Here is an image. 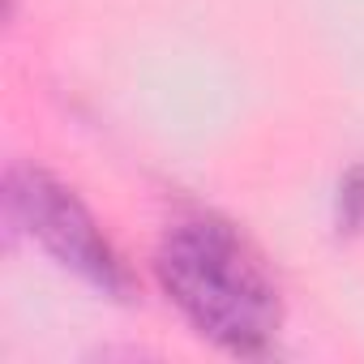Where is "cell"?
Segmentation results:
<instances>
[{
  "label": "cell",
  "instance_id": "obj_1",
  "mask_svg": "<svg viewBox=\"0 0 364 364\" xmlns=\"http://www.w3.org/2000/svg\"><path fill=\"white\" fill-rule=\"evenodd\" d=\"M159 279L189 326L232 355H266L279 334V291L249 240L219 215L176 219L159 245Z\"/></svg>",
  "mask_w": 364,
  "mask_h": 364
},
{
  "label": "cell",
  "instance_id": "obj_3",
  "mask_svg": "<svg viewBox=\"0 0 364 364\" xmlns=\"http://www.w3.org/2000/svg\"><path fill=\"white\" fill-rule=\"evenodd\" d=\"M338 210L347 223H364V167H355L343 180V193H338Z\"/></svg>",
  "mask_w": 364,
  "mask_h": 364
},
{
  "label": "cell",
  "instance_id": "obj_2",
  "mask_svg": "<svg viewBox=\"0 0 364 364\" xmlns=\"http://www.w3.org/2000/svg\"><path fill=\"white\" fill-rule=\"evenodd\" d=\"M9 210H14L18 223H26L31 236L43 240V249L52 257L73 266L95 287H103V291H124L129 287L120 253L112 249L103 228L48 171H39V167H14L9 171Z\"/></svg>",
  "mask_w": 364,
  "mask_h": 364
}]
</instances>
